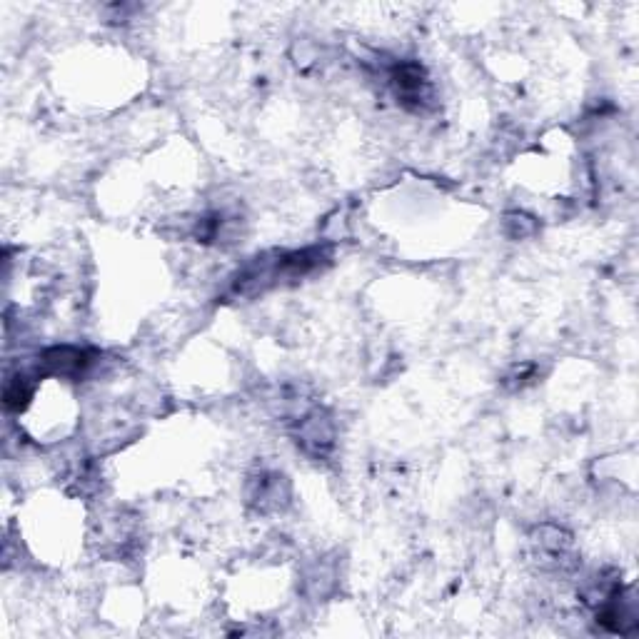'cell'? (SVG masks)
I'll return each mask as SVG.
<instances>
[{"label": "cell", "mask_w": 639, "mask_h": 639, "mask_svg": "<svg viewBox=\"0 0 639 639\" xmlns=\"http://www.w3.org/2000/svg\"><path fill=\"white\" fill-rule=\"evenodd\" d=\"M390 83L395 88L397 98L407 108L420 110L430 100V78L420 63H397L390 70Z\"/></svg>", "instance_id": "6da1fadb"}, {"label": "cell", "mask_w": 639, "mask_h": 639, "mask_svg": "<svg viewBox=\"0 0 639 639\" xmlns=\"http://www.w3.org/2000/svg\"><path fill=\"white\" fill-rule=\"evenodd\" d=\"M298 445L303 447L308 455L313 457H325L327 452L335 445V427L332 420L322 412H310L300 420L298 425Z\"/></svg>", "instance_id": "7a4b0ae2"}, {"label": "cell", "mask_w": 639, "mask_h": 639, "mask_svg": "<svg viewBox=\"0 0 639 639\" xmlns=\"http://www.w3.org/2000/svg\"><path fill=\"white\" fill-rule=\"evenodd\" d=\"M43 365L48 367L53 375H63V377H73L85 372V367L90 365V355L80 347H50L48 352H43Z\"/></svg>", "instance_id": "3957f363"}, {"label": "cell", "mask_w": 639, "mask_h": 639, "mask_svg": "<svg viewBox=\"0 0 639 639\" xmlns=\"http://www.w3.org/2000/svg\"><path fill=\"white\" fill-rule=\"evenodd\" d=\"M505 230L510 238H527V235L535 233V220L527 218L522 213H510L505 218Z\"/></svg>", "instance_id": "277c9868"}]
</instances>
